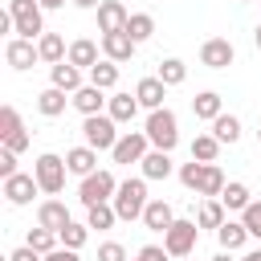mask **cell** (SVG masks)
Wrapping results in <instances>:
<instances>
[{"label": "cell", "mask_w": 261, "mask_h": 261, "mask_svg": "<svg viewBox=\"0 0 261 261\" xmlns=\"http://www.w3.org/2000/svg\"><path fill=\"white\" fill-rule=\"evenodd\" d=\"M69 98H73V106L82 110V118H86V114H102V110L110 106L106 90H102V86H94V82H86V86H82L77 94H69Z\"/></svg>", "instance_id": "cell-14"}, {"label": "cell", "mask_w": 261, "mask_h": 261, "mask_svg": "<svg viewBox=\"0 0 261 261\" xmlns=\"http://www.w3.org/2000/svg\"><path fill=\"white\" fill-rule=\"evenodd\" d=\"M241 261H261V249H253V253H245Z\"/></svg>", "instance_id": "cell-50"}, {"label": "cell", "mask_w": 261, "mask_h": 261, "mask_svg": "<svg viewBox=\"0 0 261 261\" xmlns=\"http://www.w3.org/2000/svg\"><path fill=\"white\" fill-rule=\"evenodd\" d=\"M69 220H73V216H69V208H65L61 200H45V204L37 208V224H45V228H53V232H61Z\"/></svg>", "instance_id": "cell-23"}, {"label": "cell", "mask_w": 261, "mask_h": 261, "mask_svg": "<svg viewBox=\"0 0 261 261\" xmlns=\"http://www.w3.org/2000/svg\"><path fill=\"white\" fill-rule=\"evenodd\" d=\"M212 261H232V253H228V249H220V253H216Z\"/></svg>", "instance_id": "cell-49"}, {"label": "cell", "mask_w": 261, "mask_h": 261, "mask_svg": "<svg viewBox=\"0 0 261 261\" xmlns=\"http://www.w3.org/2000/svg\"><path fill=\"white\" fill-rule=\"evenodd\" d=\"M41 8H65V0H41Z\"/></svg>", "instance_id": "cell-48"}, {"label": "cell", "mask_w": 261, "mask_h": 261, "mask_svg": "<svg viewBox=\"0 0 261 261\" xmlns=\"http://www.w3.org/2000/svg\"><path fill=\"white\" fill-rule=\"evenodd\" d=\"M212 135H216L220 143H237V139H241V118H237V114H220V118H212Z\"/></svg>", "instance_id": "cell-35"}, {"label": "cell", "mask_w": 261, "mask_h": 261, "mask_svg": "<svg viewBox=\"0 0 261 261\" xmlns=\"http://www.w3.org/2000/svg\"><path fill=\"white\" fill-rule=\"evenodd\" d=\"M45 261H82V257H77V249H65V245H57L53 253H45Z\"/></svg>", "instance_id": "cell-46"}, {"label": "cell", "mask_w": 261, "mask_h": 261, "mask_svg": "<svg viewBox=\"0 0 261 261\" xmlns=\"http://www.w3.org/2000/svg\"><path fill=\"white\" fill-rule=\"evenodd\" d=\"M49 86H57L65 94H77L86 82H82V69L73 61H57V65H49Z\"/></svg>", "instance_id": "cell-15"}, {"label": "cell", "mask_w": 261, "mask_h": 261, "mask_svg": "<svg viewBox=\"0 0 261 261\" xmlns=\"http://www.w3.org/2000/svg\"><path fill=\"white\" fill-rule=\"evenodd\" d=\"M8 261H45V253H37L33 245H20V249H16V253H12Z\"/></svg>", "instance_id": "cell-45"}, {"label": "cell", "mask_w": 261, "mask_h": 261, "mask_svg": "<svg viewBox=\"0 0 261 261\" xmlns=\"http://www.w3.org/2000/svg\"><path fill=\"white\" fill-rule=\"evenodd\" d=\"M65 167H69V175H90V171H98V151L90 147V143H82V147H69L65 151Z\"/></svg>", "instance_id": "cell-16"}, {"label": "cell", "mask_w": 261, "mask_h": 261, "mask_svg": "<svg viewBox=\"0 0 261 261\" xmlns=\"http://www.w3.org/2000/svg\"><path fill=\"white\" fill-rule=\"evenodd\" d=\"M82 139L94 147V151H114L118 143V122L110 114H86L82 118Z\"/></svg>", "instance_id": "cell-5"}, {"label": "cell", "mask_w": 261, "mask_h": 261, "mask_svg": "<svg viewBox=\"0 0 261 261\" xmlns=\"http://www.w3.org/2000/svg\"><path fill=\"white\" fill-rule=\"evenodd\" d=\"M126 20H130V12H126L122 0H102L98 4V33H122Z\"/></svg>", "instance_id": "cell-12"}, {"label": "cell", "mask_w": 261, "mask_h": 261, "mask_svg": "<svg viewBox=\"0 0 261 261\" xmlns=\"http://www.w3.org/2000/svg\"><path fill=\"white\" fill-rule=\"evenodd\" d=\"M73 4H77V8H98L102 0H73Z\"/></svg>", "instance_id": "cell-47"}, {"label": "cell", "mask_w": 261, "mask_h": 261, "mask_svg": "<svg viewBox=\"0 0 261 261\" xmlns=\"http://www.w3.org/2000/svg\"><path fill=\"white\" fill-rule=\"evenodd\" d=\"M147 175H126L118 179V192H114V212L118 220H143V208H147Z\"/></svg>", "instance_id": "cell-1"}, {"label": "cell", "mask_w": 261, "mask_h": 261, "mask_svg": "<svg viewBox=\"0 0 261 261\" xmlns=\"http://www.w3.org/2000/svg\"><path fill=\"white\" fill-rule=\"evenodd\" d=\"M143 224H147L151 232H167V228L175 224V208H171L167 200H147V208H143Z\"/></svg>", "instance_id": "cell-17"}, {"label": "cell", "mask_w": 261, "mask_h": 261, "mask_svg": "<svg viewBox=\"0 0 261 261\" xmlns=\"http://www.w3.org/2000/svg\"><path fill=\"white\" fill-rule=\"evenodd\" d=\"M232 61H237V49H232L228 37H208V41L200 45V65H208V69H228Z\"/></svg>", "instance_id": "cell-9"}, {"label": "cell", "mask_w": 261, "mask_h": 261, "mask_svg": "<svg viewBox=\"0 0 261 261\" xmlns=\"http://www.w3.org/2000/svg\"><path fill=\"white\" fill-rule=\"evenodd\" d=\"M253 45H257V49H261V24H257V29H253Z\"/></svg>", "instance_id": "cell-51"}, {"label": "cell", "mask_w": 261, "mask_h": 261, "mask_svg": "<svg viewBox=\"0 0 261 261\" xmlns=\"http://www.w3.org/2000/svg\"><path fill=\"white\" fill-rule=\"evenodd\" d=\"M16 130H24V122H20L16 106H0V143H4L8 135H16Z\"/></svg>", "instance_id": "cell-39"}, {"label": "cell", "mask_w": 261, "mask_h": 261, "mask_svg": "<svg viewBox=\"0 0 261 261\" xmlns=\"http://www.w3.org/2000/svg\"><path fill=\"white\" fill-rule=\"evenodd\" d=\"M241 220H245V228H249V237H261V200H253L245 212H241Z\"/></svg>", "instance_id": "cell-40"}, {"label": "cell", "mask_w": 261, "mask_h": 261, "mask_svg": "<svg viewBox=\"0 0 261 261\" xmlns=\"http://www.w3.org/2000/svg\"><path fill=\"white\" fill-rule=\"evenodd\" d=\"M24 245H33L37 253H53V249L61 245V237H57L53 228H45V224H37V228H29V237H24Z\"/></svg>", "instance_id": "cell-33"}, {"label": "cell", "mask_w": 261, "mask_h": 261, "mask_svg": "<svg viewBox=\"0 0 261 261\" xmlns=\"http://www.w3.org/2000/svg\"><path fill=\"white\" fill-rule=\"evenodd\" d=\"M114 220H118L114 204H94V208H86V224H90V228H98V232L114 228Z\"/></svg>", "instance_id": "cell-32"}, {"label": "cell", "mask_w": 261, "mask_h": 261, "mask_svg": "<svg viewBox=\"0 0 261 261\" xmlns=\"http://www.w3.org/2000/svg\"><path fill=\"white\" fill-rule=\"evenodd\" d=\"M220 204H224L228 212H245L253 200H249V188H245L241 179H228V184H224V192H220Z\"/></svg>", "instance_id": "cell-29"}, {"label": "cell", "mask_w": 261, "mask_h": 261, "mask_svg": "<svg viewBox=\"0 0 261 261\" xmlns=\"http://www.w3.org/2000/svg\"><path fill=\"white\" fill-rule=\"evenodd\" d=\"M4 61H8L12 69H33V65L41 61L37 41H29V37H8V45H4Z\"/></svg>", "instance_id": "cell-10"}, {"label": "cell", "mask_w": 261, "mask_h": 261, "mask_svg": "<svg viewBox=\"0 0 261 261\" xmlns=\"http://www.w3.org/2000/svg\"><path fill=\"white\" fill-rule=\"evenodd\" d=\"M8 175H16V151H0V179H8Z\"/></svg>", "instance_id": "cell-42"}, {"label": "cell", "mask_w": 261, "mask_h": 261, "mask_svg": "<svg viewBox=\"0 0 261 261\" xmlns=\"http://www.w3.org/2000/svg\"><path fill=\"white\" fill-rule=\"evenodd\" d=\"M8 12L16 20V37L37 41L45 33V8H41V0H8Z\"/></svg>", "instance_id": "cell-4"}, {"label": "cell", "mask_w": 261, "mask_h": 261, "mask_svg": "<svg viewBox=\"0 0 261 261\" xmlns=\"http://www.w3.org/2000/svg\"><path fill=\"white\" fill-rule=\"evenodd\" d=\"M143 130H147L151 147H159V151H171V147L179 143V118H175V110H167V106H159V110H147V122H143Z\"/></svg>", "instance_id": "cell-2"}, {"label": "cell", "mask_w": 261, "mask_h": 261, "mask_svg": "<svg viewBox=\"0 0 261 261\" xmlns=\"http://www.w3.org/2000/svg\"><path fill=\"white\" fill-rule=\"evenodd\" d=\"M175 261H188V257H175Z\"/></svg>", "instance_id": "cell-54"}, {"label": "cell", "mask_w": 261, "mask_h": 261, "mask_svg": "<svg viewBox=\"0 0 261 261\" xmlns=\"http://www.w3.org/2000/svg\"><path fill=\"white\" fill-rule=\"evenodd\" d=\"M126 33H130V41H135V45L151 41V37H155V16H151V12H130Z\"/></svg>", "instance_id": "cell-30"}, {"label": "cell", "mask_w": 261, "mask_h": 261, "mask_svg": "<svg viewBox=\"0 0 261 261\" xmlns=\"http://www.w3.org/2000/svg\"><path fill=\"white\" fill-rule=\"evenodd\" d=\"M159 82H167V86H184L188 82V65L179 61V57H167V61H159V73H155Z\"/></svg>", "instance_id": "cell-34"}, {"label": "cell", "mask_w": 261, "mask_h": 261, "mask_svg": "<svg viewBox=\"0 0 261 261\" xmlns=\"http://www.w3.org/2000/svg\"><path fill=\"white\" fill-rule=\"evenodd\" d=\"M257 139H261V126H257Z\"/></svg>", "instance_id": "cell-53"}, {"label": "cell", "mask_w": 261, "mask_h": 261, "mask_svg": "<svg viewBox=\"0 0 261 261\" xmlns=\"http://www.w3.org/2000/svg\"><path fill=\"white\" fill-rule=\"evenodd\" d=\"M73 98H65V90H57V86H45L41 94H37V110L45 114V118H57V114H65V106H69Z\"/></svg>", "instance_id": "cell-25"}, {"label": "cell", "mask_w": 261, "mask_h": 261, "mask_svg": "<svg viewBox=\"0 0 261 261\" xmlns=\"http://www.w3.org/2000/svg\"><path fill=\"white\" fill-rule=\"evenodd\" d=\"M37 53H41V61H45V65H57V61H65V57H69V45H65V37H61V33H49V29H45V33L37 37Z\"/></svg>", "instance_id": "cell-18"}, {"label": "cell", "mask_w": 261, "mask_h": 261, "mask_svg": "<svg viewBox=\"0 0 261 261\" xmlns=\"http://www.w3.org/2000/svg\"><path fill=\"white\" fill-rule=\"evenodd\" d=\"M4 147H8V151H16V155H20V151H24V147H29V130H16V135H8V139H4Z\"/></svg>", "instance_id": "cell-44"}, {"label": "cell", "mask_w": 261, "mask_h": 261, "mask_svg": "<svg viewBox=\"0 0 261 261\" xmlns=\"http://www.w3.org/2000/svg\"><path fill=\"white\" fill-rule=\"evenodd\" d=\"M90 232H94L90 224H77V220H69V224H65L57 237H61V245H65V249H82V245L90 241Z\"/></svg>", "instance_id": "cell-38"}, {"label": "cell", "mask_w": 261, "mask_h": 261, "mask_svg": "<svg viewBox=\"0 0 261 261\" xmlns=\"http://www.w3.org/2000/svg\"><path fill=\"white\" fill-rule=\"evenodd\" d=\"M143 175L147 179H167L171 171H175V163H171V151H159V147H151L147 155H143Z\"/></svg>", "instance_id": "cell-20"}, {"label": "cell", "mask_w": 261, "mask_h": 261, "mask_svg": "<svg viewBox=\"0 0 261 261\" xmlns=\"http://www.w3.org/2000/svg\"><path fill=\"white\" fill-rule=\"evenodd\" d=\"M139 110H143V106H139V98H135V94H110L106 114H110L118 126H122V122H135V118H139Z\"/></svg>", "instance_id": "cell-21"}, {"label": "cell", "mask_w": 261, "mask_h": 261, "mask_svg": "<svg viewBox=\"0 0 261 261\" xmlns=\"http://www.w3.org/2000/svg\"><path fill=\"white\" fill-rule=\"evenodd\" d=\"M224 220H228V208H224L220 200H208V196H204V200H200V208H196V224H200V228H212V232H216V228H220Z\"/></svg>", "instance_id": "cell-26"}, {"label": "cell", "mask_w": 261, "mask_h": 261, "mask_svg": "<svg viewBox=\"0 0 261 261\" xmlns=\"http://www.w3.org/2000/svg\"><path fill=\"white\" fill-rule=\"evenodd\" d=\"M167 82H159V77H143L139 86H135V98H139V106L143 110H159L163 106V98H167Z\"/></svg>", "instance_id": "cell-19"}, {"label": "cell", "mask_w": 261, "mask_h": 261, "mask_svg": "<svg viewBox=\"0 0 261 261\" xmlns=\"http://www.w3.org/2000/svg\"><path fill=\"white\" fill-rule=\"evenodd\" d=\"M224 171L216 167V163H208L204 167V184H200V196H208V200H220V192H224Z\"/></svg>", "instance_id": "cell-36"}, {"label": "cell", "mask_w": 261, "mask_h": 261, "mask_svg": "<svg viewBox=\"0 0 261 261\" xmlns=\"http://www.w3.org/2000/svg\"><path fill=\"white\" fill-rule=\"evenodd\" d=\"M114 192H118V179H114V171L98 167V171H90V175L82 179V188H77V200H82L86 208H94V204H110V200H114Z\"/></svg>", "instance_id": "cell-3"}, {"label": "cell", "mask_w": 261, "mask_h": 261, "mask_svg": "<svg viewBox=\"0 0 261 261\" xmlns=\"http://www.w3.org/2000/svg\"><path fill=\"white\" fill-rule=\"evenodd\" d=\"M147 151H151L147 130H126V135H118V143H114L110 159H114V163H122V167H130V163H143V155H147Z\"/></svg>", "instance_id": "cell-8"}, {"label": "cell", "mask_w": 261, "mask_h": 261, "mask_svg": "<svg viewBox=\"0 0 261 261\" xmlns=\"http://www.w3.org/2000/svg\"><path fill=\"white\" fill-rule=\"evenodd\" d=\"M130 261H143V257H139V253H135V257H130Z\"/></svg>", "instance_id": "cell-52"}, {"label": "cell", "mask_w": 261, "mask_h": 261, "mask_svg": "<svg viewBox=\"0 0 261 261\" xmlns=\"http://www.w3.org/2000/svg\"><path fill=\"white\" fill-rule=\"evenodd\" d=\"M33 175H37V184H41V192H45V196H57V192L65 188V175H69V167H65V159H61V155L45 151V155H37V163H33Z\"/></svg>", "instance_id": "cell-6"}, {"label": "cell", "mask_w": 261, "mask_h": 261, "mask_svg": "<svg viewBox=\"0 0 261 261\" xmlns=\"http://www.w3.org/2000/svg\"><path fill=\"white\" fill-rule=\"evenodd\" d=\"M98 261H130V257H126V249L118 241H102L98 245Z\"/></svg>", "instance_id": "cell-41"}, {"label": "cell", "mask_w": 261, "mask_h": 261, "mask_svg": "<svg viewBox=\"0 0 261 261\" xmlns=\"http://www.w3.org/2000/svg\"><path fill=\"white\" fill-rule=\"evenodd\" d=\"M196 241H200V224H196V220H179V216H175V224L163 232V249H167L171 257H192Z\"/></svg>", "instance_id": "cell-7"}, {"label": "cell", "mask_w": 261, "mask_h": 261, "mask_svg": "<svg viewBox=\"0 0 261 261\" xmlns=\"http://www.w3.org/2000/svg\"><path fill=\"white\" fill-rule=\"evenodd\" d=\"M216 241H220V249L237 253V249L249 241V228H245V220H224V224L216 228Z\"/></svg>", "instance_id": "cell-27"}, {"label": "cell", "mask_w": 261, "mask_h": 261, "mask_svg": "<svg viewBox=\"0 0 261 261\" xmlns=\"http://www.w3.org/2000/svg\"><path fill=\"white\" fill-rule=\"evenodd\" d=\"M220 147H224V143H220L212 130H204V135H196V139H192V159H200V163H216Z\"/></svg>", "instance_id": "cell-28"}, {"label": "cell", "mask_w": 261, "mask_h": 261, "mask_svg": "<svg viewBox=\"0 0 261 261\" xmlns=\"http://www.w3.org/2000/svg\"><path fill=\"white\" fill-rule=\"evenodd\" d=\"M204 167H208V163H200V159L179 163V184H184L188 192H196V196H200V184H204Z\"/></svg>", "instance_id": "cell-37"}, {"label": "cell", "mask_w": 261, "mask_h": 261, "mask_svg": "<svg viewBox=\"0 0 261 261\" xmlns=\"http://www.w3.org/2000/svg\"><path fill=\"white\" fill-rule=\"evenodd\" d=\"M135 49H139V45L130 41V33H126V29H122V33H102V57H110V61H118V65H122V61H130V57H135Z\"/></svg>", "instance_id": "cell-13"}, {"label": "cell", "mask_w": 261, "mask_h": 261, "mask_svg": "<svg viewBox=\"0 0 261 261\" xmlns=\"http://www.w3.org/2000/svg\"><path fill=\"white\" fill-rule=\"evenodd\" d=\"M192 114H196L200 122H212V118H220V114H224V98H220L216 90H204V94H196V98H192Z\"/></svg>", "instance_id": "cell-22"}, {"label": "cell", "mask_w": 261, "mask_h": 261, "mask_svg": "<svg viewBox=\"0 0 261 261\" xmlns=\"http://www.w3.org/2000/svg\"><path fill=\"white\" fill-rule=\"evenodd\" d=\"M65 61H73L77 69H90V65H98L102 57H98V41H90V37H77V41H69V57Z\"/></svg>", "instance_id": "cell-24"}, {"label": "cell", "mask_w": 261, "mask_h": 261, "mask_svg": "<svg viewBox=\"0 0 261 261\" xmlns=\"http://www.w3.org/2000/svg\"><path fill=\"white\" fill-rule=\"evenodd\" d=\"M86 73H90V82L102 86V90H114V86H118V61H110V57H102V61L90 65Z\"/></svg>", "instance_id": "cell-31"}, {"label": "cell", "mask_w": 261, "mask_h": 261, "mask_svg": "<svg viewBox=\"0 0 261 261\" xmlns=\"http://www.w3.org/2000/svg\"><path fill=\"white\" fill-rule=\"evenodd\" d=\"M139 257H143V261H167L171 253H167L163 245H143V249H139Z\"/></svg>", "instance_id": "cell-43"}, {"label": "cell", "mask_w": 261, "mask_h": 261, "mask_svg": "<svg viewBox=\"0 0 261 261\" xmlns=\"http://www.w3.org/2000/svg\"><path fill=\"white\" fill-rule=\"evenodd\" d=\"M37 192H41L37 175H24V171H16V175H8V179H4V200H8V204H16V208L33 204V196H37Z\"/></svg>", "instance_id": "cell-11"}]
</instances>
